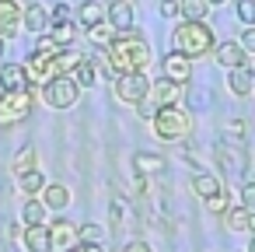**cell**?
Wrapping results in <instances>:
<instances>
[{
  "instance_id": "1",
  "label": "cell",
  "mask_w": 255,
  "mask_h": 252,
  "mask_svg": "<svg viewBox=\"0 0 255 252\" xmlns=\"http://www.w3.org/2000/svg\"><path fill=\"white\" fill-rule=\"evenodd\" d=\"M147 63H150L147 39H140L133 32H123L109 42V70L112 74H136V70H147Z\"/></svg>"
},
{
  "instance_id": "2",
  "label": "cell",
  "mask_w": 255,
  "mask_h": 252,
  "mask_svg": "<svg viewBox=\"0 0 255 252\" xmlns=\"http://www.w3.org/2000/svg\"><path fill=\"white\" fill-rule=\"evenodd\" d=\"M175 49L185 53L189 60L210 53V49H213V32H210V25H206V21H182V25L175 28Z\"/></svg>"
},
{
  "instance_id": "3",
  "label": "cell",
  "mask_w": 255,
  "mask_h": 252,
  "mask_svg": "<svg viewBox=\"0 0 255 252\" xmlns=\"http://www.w3.org/2000/svg\"><path fill=\"white\" fill-rule=\"evenodd\" d=\"M150 123H154V133H157L161 140H185V137H189V130H192L189 112H185V109H178V105H161V109H157V116H154Z\"/></svg>"
},
{
  "instance_id": "4",
  "label": "cell",
  "mask_w": 255,
  "mask_h": 252,
  "mask_svg": "<svg viewBox=\"0 0 255 252\" xmlns=\"http://www.w3.org/2000/svg\"><path fill=\"white\" fill-rule=\"evenodd\" d=\"M77 95H81V84L70 74H56L42 84V98H46L49 109H70L77 102Z\"/></svg>"
},
{
  "instance_id": "5",
  "label": "cell",
  "mask_w": 255,
  "mask_h": 252,
  "mask_svg": "<svg viewBox=\"0 0 255 252\" xmlns=\"http://www.w3.org/2000/svg\"><path fill=\"white\" fill-rule=\"evenodd\" d=\"M28 112H32V95L28 91H4L0 88V123L4 126L21 123Z\"/></svg>"
},
{
  "instance_id": "6",
  "label": "cell",
  "mask_w": 255,
  "mask_h": 252,
  "mask_svg": "<svg viewBox=\"0 0 255 252\" xmlns=\"http://www.w3.org/2000/svg\"><path fill=\"white\" fill-rule=\"evenodd\" d=\"M147 95H150V81H147L143 70H136V74H119V81H116V98H119V102L136 105V102H143Z\"/></svg>"
},
{
  "instance_id": "7",
  "label": "cell",
  "mask_w": 255,
  "mask_h": 252,
  "mask_svg": "<svg viewBox=\"0 0 255 252\" xmlns=\"http://www.w3.org/2000/svg\"><path fill=\"white\" fill-rule=\"evenodd\" d=\"M49 238H53V249L70 252V249L77 245V238H81V228H77L74 221H67V217H56L53 228H49Z\"/></svg>"
},
{
  "instance_id": "8",
  "label": "cell",
  "mask_w": 255,
  "mask_h": 252,
  "mask_svg": "<svg viewBox=\"0 0 255 252\" xmlns=\"http://www.w3.org/2000/svg\"><path fill=\"white\" fill-rule=\"evenodd\" d=\"M25 67H28V77H32L35 84H46L49 77L60 74V70H56V56H49V53H32Z\"/></svg>"
},
{
  "instance_id": "9",
  "label": "cell",
  "mask_w": 255,
  "mask_h": 252,
  "mask_svg": "<svg viewBox=\"0 0 255 252\" xmlns=\"http://www.w3.org/2000/svg\"><path fill=\"white\" fill-rule=\"evenodd\" d=\"M0 84H4V91H28V84H32L28 67L25 63H7L0 70Z\"/></svg>"
},
{
  "instance_id": "10",
  "label": "cell",
  "mask_w": 255,
  "mask_h": 252,
  "mask_svg": "<svg viewBox=\"0 0 255 252\" xmlns=\"http://www.w3.org/2000/svg\"><path fill=\"white\" fill-rule=\"evenodd\" d=\"M164 77H171L175 84H185L189 77H192V63H189V56L185 53H168L164 56Z\"/></svg>"
},
{
  "instance_id": "11",
  "label": "cell",
  "mask_w": 255,
  "mask_h": 252,
  "mask_svg": "<svg viewBox=\"0 0 255 252\" xmlns=\"http://www.w3.org/2000/svg\"><path fill=\"white\" fill-rule=\"evenodd\" d=\"M178 91H182V84H175L171 77H161V81L150 84V95H147V98L161 109V105H175V102H178Z\"/></svg>"
},
{
  "instance_id": "12",
  "label": "cell",
  "mask_w": 255,
  "mask_h": 252,
  "mask_svg": "<svg viewBox=\"0 0 255 252\" xmlns=\"http://www.w3.org/2000/svg\"><path fill=\"white\" fill-rule=\"evenodd\" d=\"M21 18H25V14H21V7L14 4V0H0V35H4V39L18 32Z\"/></svg>"
},
{
  "instance_id": "13",
  "label": "cell",
  "mask_w": 255,
  "mask_h": 252,
  "mask_svg": "<svg viewBox=\"0 0 255 252\" xmlns=\"http://www.w3.org/2000/svg\"><path fill=\"white\" fill-rule=\"evenodd\" d=\"M213 56H217V63H220V67H227V70L245 67V49H241V42H220Z\"/></svg>"
},
{
  "instance_id": "14",
  "label": "cell",
  "mask_w": 255,
  "mask_h": 252,
  "mask_svg": "<svg viewBox=\"0 0 255 252\" xmlns=\"http://www.w3.org/2000/svg\"><path fill=\"white\" fill-rule=\"evenodd\" d=\"M105 18H109V25H112L116 32H129V28H133V7L126 4V0H116Z\"/></svg>"
},
{
  "instance_id": "15",
  "label": "cell",
  "mask_w": 255,
  "mask_h": 252,
  "mask_svg": "<svg viewBox=\"0 0 255 252\" xmlns=\"http://www.w3.org/2000/svg\"><path fill=\"white\" fill-rule=\"evenodd\" d=\"M252 84H255V74H252L248 67H234V70L227 74V88H231L238 98H245V95L252 91Z\"/></svg>"
},
{
  "instance_id": "16",
  "label": "cell",
  "mask_w": 255,
  "mask_h": 252,
  "mask_svg": "<svg viewBox=\"0 0 255 252\" xmlns=\"http://www.w3.org/2000/svg\"><path fill=\"white\" fill-rule=\"evenodd\" d=\"M25 245H28V252H49V249H53L49 228H42V224H32V228H25Z\"/></svg>"
},
{
  "instance_id": "17",
  "label": "cell",
  "mask_w": 255,
  "mask_h": 252,
  "mask_svg": "<svg viewBox=\"0 0 255 252\" xmlns=\"http://www.w3.org/2000/svg\"><path fill=\"white\" fill-rule=\"evenodd\" d=\"M192 189H196L199 200H213V196H220V179L210 175V172H199V175L192 179Z\"/></svg>"
},
{
  "instance_id": "18",
  "label": "cell",
  "mask_w": 255,
  "mask_h": 252,
  "mask_svg": "<svg viewBox=\"0 0 255 252\" xmlns=\"http://www.w3.org/2000/svg\"><path fill=\"white\" fill-rule=\"evenodd\" d=\"M206 11H210L206 0H178V14H182L185 21H203Z\"/></svg>"
},
{
  "instance_id": "19",
  "label": "cell",
  "mask_w": 255,
  "mask_h": 252,
  "mask_svg": "<svg viewBox=\"0 0 255 252\" xmlns=\"http://www.w3.org/2000/svg\"><path fill=\"white\" fill-rule=\"evenodd\" d=\"M42 203L53 207V210H63V207L70 203V189H67V186H46V189H42Z\"/></svg>"
},
{
  "instance_id": "20",
  "label": "cell",
  "mask_w": 255,
  "mask_h": 252,
  "mask_svg": "<svg viewBox=\"0 0 255 252\" xmlns=\"http://www.w3.org/2000/svg\"><path fill=\"white\" fill-rule=\"evenodd\" d=\"M224 221H227V228H231V231H248V228H252V210L241 203V207L227 210V214H224Z\"/></svg>"
},
{
  "instance_id": "21",
  "label": "cell",
  "mask_w": 255,
  "mask_h": 252,
  "mask_svg": "<svg viewBox=\"0 0 255 252\" xmlns=\"http://www.w3.org/2000/svg\"><path fill=\"white\" fill-rule=\"evenodd\" d=\"M46 25H49V18H46V11H42L39 4H32V7L25 11V28H28L32 35H42V32H46Z\"/></svg>"
},
{
  "instance_id": "22",
  "label": "cell",
  "mask_w": 255,
  "mask_h": 252,
  "mask_svg": "<svg viewBox=\"0 0 255 252\" xmlns=\"http://www.w3.org/2000/svg\"><path fill=\"white\" fill-rule=\"evenodd\" d=\"M18 186H21V193L25 196H35V193H42L46 189V179H42V172H25V175H18Z\"/></svg>"
},
{
  "instance_id": "23",
  "label": "cell",
  "mask_w": 255,
  "mask_h": 252,
  "mask_svg": "<svg viewBox=\"0 0 255 252\" xmlns=\"http://www.w3.org/2000/svg\"><path fill=\"white\" fill-rule=\"evenodd\" d=\"M77 21H81L84 28H95V25H102V21H105V14H102V7H98V4H91V0H88V4L77 11Z\"/></svg>"
},
{
  "instance_id": "24",
  "label": "cell",
  "mask_w": 255,
  "mask_h": 252,
  "mask_svg": "<svg viewBox=\"0 0 255 252\" xmlns=\"http://www.w3.org/2000/svg\"><path fill=\"white\" fill-rule=\"evenodd\" d=\"M133 165H136V172H147V175L164 172V158H161V154H136Z\"/></svg>"
},
{
  "instance_id": "25",
  "label": "cell",
  "mask_w": 255,
  "mask_h": 252,
  "mask_svg": "<svg viewBox=\"0 0 255 252\" xmlns=\"http://www.w3.org/2000/svg\"><path fill=\"white\" fill-rule=\"evenodd\" d=\"M21 221H25V228H32V224H42V221H46V203H39V200H28V203H25V210H21Z\"/></svg>"
},
{
  "instance_id": "26",
  "label": "cell",
  "mask_w": 255,
  "mask_h": 252,
  "mask_svg": "<svg viewBox=\"0 0 255 252\" xmlns=\"http://www.w3.org/2000/svg\"><path fill=\"white\" fill-rule=\"evenodd\" d=\"M81 60H84L81 53H74V49H67V46H63V49L56 53V70H60V74H70V70H74Z\"/></svg>"
},
{
  "instance_id": "27",
  "label": "cell",
  "mask_w": 255,
  "mask_h": 252,
  "mask_svg": "<svg viewBox=\"0 0 255 252\" xmlns=\"http://www.w3.org/2000/svg\"><path fill=\"white\" fill-rule=\"evenodd\" d=\"M74 81H77L81 88H91V84H95V63H91L88 56H84L77 67H74Z\"/></svg>"
},
{
  "instance_id": "28",
  "label": "cell",
  "mask_w": 255,
  "mask_h": 252,
  "mask_svg": "<svg viewBox=\"0 0 255 252\" xmlns=\"http://www.w3.org/2000/svg\"><path fill=\"white\" fill-rule=\"evenodd\" d=\"M11 168H14V175H25V172H32V168H35V147H21Z\"/></svg>"
},
{
  "instance_id": "29",
  "label": "cell",
  "mask_w": 255,
  "mask_h": 252,
  "mask_svg": "<svg viewBox=\"0 0 255 252\" xmlns=\"http://www.w3.org/2000/svg\"><path fill=\"white\" fill-rule=\"evenodd\" d=\"M60 49H63V46L56 42V35H46V32H42L39 42H35V53H49V56H56Z\"/></svg>"
},
{
  "instance_id": "30",
  "label": "cell",
  "mask_w": 255,
  "mask_h": 252,
  "mask_svg": "<svg viewBox=\"0 0 255 252\" xmlns=\"http://www.w3.org/2000/svg\"><path fill=\"white\" fill-rule=\"evenodd\" d=\"M238 18L245 25H255V0H238Z\"/></svg>"
},
{
  "instance_id": "31",
  "label": "cell",
  "mask_w": 255,
  "mask_h": 252,
  "mask_svg": "<svg viewBox=\"0 0 255 252\" xmlns=\"http://www.w3.org/2000/svg\"><path fill=\"white\" fill-rule=\"evenodd\" d=\"M53 35H56V42H60V46H70V42H74V25H70V21H63V25H56V32H53Z\"/></svg>"
},
{
  "instance_id": "32",
  "label": "cell",
  "mask_w": 255,
  "mask_h": 252,
  "mask_svg": "<svg viewBox=\"0 0 255 252\" xmlns=\"http://www.w3.org/2000/svg\"><path fill=\"white\" fill-rule=\"evenodd\" d=\"M241 203H245L248 210H255V182H245V186H241Z\"/></svg>"
},
{
  "instance_id": "33",
  "label": "cell",
  "mask_w": 255,
  "mask_h": 252,
  "mask_svg": "<svg viewBox=\"0 0 255 252\" xmlns=\"http://www.w3.org/2000/svg\"><path fill=\"white\" fill-rule=\"evenodd\" d=\"M81 238H84V242H102V228H98V224H84V228H81Z\"/></svg>"
},
{
  "instance_id": "34",
  "label": "cell",
  "mask_w": 255,
  "mask_h": 252,
  "mask_svg": "<svg viewBox=\"0 0 255 252\" xmlns=\"http://www.w3.org/2000/svg\"><path fill=\"white\" fill-rule=\"evenodd\" d=\"M136 109H140V116H143V119H154V116H157V105H154L150 98H143V102H136Z\"/></svg>"
},
{
  "instance_id": "35",
  "label": "cell",
  "mask_w": 255,
  "mask_h": 252,
  "mask_svg": "<svg viewBox=\"0 0 255 252\" xmlns=\"http://www.w3.org/2000/svg\"><path fill=\"white\" fill-rule=\"evenodd\" d=\"M63 21H70V7H67V4H56V11H53V25H63Z\"/></svg>"
},
{
  "instance_id": "36",
  "label": "cell",
  "mask_w": 255,
  "mask_h": 252,
  "mask_svg": "<svg viewBox=\"0 0 255 252\" xmlns=\"http://www.w3.org/2000/svg\"><path fill=\"white\" fill-rule=\"evenodd\" d=\"M241 49H245V53H255V25L241 35Z\"/></svg>"
},
{
  "instance_id": "37",
  "label": "cell",
  "mask_w": 255,
  "mask_h": 252,
  "mask_svg": "<svg viewBox=\"0 0 255 252\" xmlns=\"http://www.w3.org/2000/svg\"><path fill=\"white\" fill-rule=\"evenodd\" d=\"M88 32H91L95 42H109V28H105V25H95V28H88Z\"/></svg>"
},
{
  "instance_id": "38",
  "label": "cell",
  "mask_w": 255,
  "mask_h": 252,
  "mask_svg": "<svg viewBox=\"0 0 255 252\" xmlns=\"http://www.w3.org/2000/svg\"><path fill=\"white\" fill-rule=\"evenodd\" d=\"M70 252H102V245L98 242H84V245H74Z\"/></svg>"
},
{
  "instance_id": "39",
  "label": "cell",
  "mask_w": 255,
  "mask_h": 252,
  "mask_svg": "<svg viewBox=\"0 0 255 252\" xmlns=\"http://www.w3.org/2000/svg\"><path fill=\"white\" fill-rule=\"evenodd\" d=\"M123 252H150V245H147V242H129Z\"/></svg>"
},
{
  "instance_id": "40",
  "label": "cell",
  "mask_w": 255,
  "mask_h": 252,
  "mask_svg": "<svg viewBox=\"0 0 255 252\" xmlns=\"http://www.w3.org/2000/svg\"><path fill=\"white\" fill-rule=\"evenodd\" d=\"M206 203H210L213 214H224V196H213V200H206Z\"/></svg>"
},
{
  "instance_id": "41",
  "label": "cell",
  "mask_w": 255,
  "mask_h": 252,
  "mask_svg": "<svg viewBox=\"0 0 255 252\" xmlns=\"http://www.w3.org/2000/svg\"><path fill=\"white\" fill-rule=\"evenodd\" d=\"M206 4H210V7H217V4H227V0H206Z\"/></svg>"
},
{
  "instance_id": "42",
  "label": "cell",
  "mask_w": 255,
  "mask_h": 252,
  "mask_svg": "<svg viewBox=\"0 0 255 252\" xmlns=\"http://www.w3.org/2000/svg\"><path fill=\"white\" fill-rule=\"evenodd\" d=\"M0 56H4V35H0Z\"/></svg>"
},
{
  "instance_id": "43",
  "label": "cell",
  "mask_w": 255,
  "mask_h": 252,
  "mask_svg": "<svg viewBox=\"0 0 255 252\" xmlns=\"http://www.w3.org/2000/svg\"><path fill=\"white\" fill-rule=\"evenodd\" d=\"M248 252H255V238H252V245H248Z\"/></svg>"
},
{
  "instance_id": "44",
  "label": "cell",
  "mask_w": 255,
  "mask_h": 252,
  "mask_svg": "<svg viewBox=\"0 0 255 252\" xmlns=\"http://www.w3.org/2000/svg\"><path fill=\"white\" fill-rule=\"evenodd\" d=\"M252 224H255V210H252Z\"/></svg>"
}]
</instances>
